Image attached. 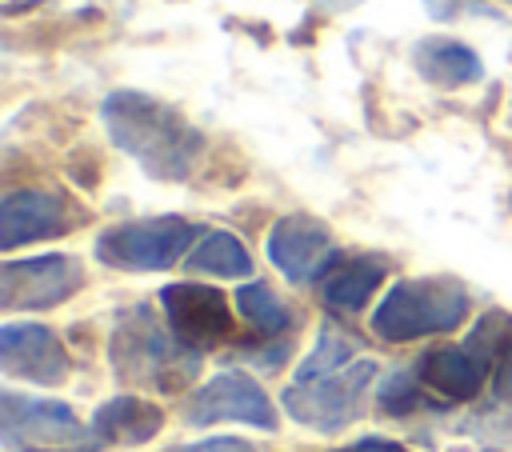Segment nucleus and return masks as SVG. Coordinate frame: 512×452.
<instances>
[{
  "instance_id": "nucleus-22",
  "label": "nucleus",
  "mask_w": 512,
  "mask_h": 452,
  "mask_svg": "<svg viewBox=\"0 0 512 452\" xmlns=\"http://www.w3.org/2000/svg\"><path fill=\"white\" fill-rule=\"evenodd\" d=\"M496 392H500V400H512V352H508V356H504V364H500Z\"/></svg>"
},
{
  "instance_id": "nucleus-4",
  "label": "nucleus",
  "mask_w": 512,
  "mask_h": 452,
  "mask_svg": "<svg viewBox=\"0 0 512 452\" xmlns=\"http://www.w3.org/2000/svg\"><path fill=\"white\" fill-rule=\"evenodd\" d=\"M468 316V292L452 276L400 280L388 288L380 308L372 312V332L380 340H420L436 332H452Z\"/></svg>"
},
{
  "instance_id": "nucleus-19",
  "label": "nucleus",
  "mask_w": 512,
  "mask_h": 452,
  "mask_svg": "<svg viewBox=\"0 0 512 452\" xmlns=\"http://www.w3.org/2000/svg\"><path fill=\"white\" fill-rule=\"evenodd\" d=\"M376 404L384 412H392V416H404V412H416V408H432V400L420 396V372L416 368H392L388 376H380Z\"/></svg>"
},
{
  "instance_id": "nucleus-23",
  "label": "nucleus",
  "mask_w": 512,
  "mask_h": 452,
  "mask_svg": "<svg viewBox=\"0 0 512 452\" xmlns=\"http://www.w3.org/2000/svg\"><path fill=\"white\" fill-rule=\"evenodd\" d=\"M424 4H428V12H432L436 20H448V16L460 12V0H424Z\"/></svg>"
},
{
  "instance_id": "nucleus-5",
  "label": "nucleus",
  "mask_w": 512,
  "mask_h": 452,
  "mask_svg": "<svg viewBox=\"0 0 512 452\" xmlns=\"http://www.w3.org/2000/svg\"><path fill=\"white\" fill-rule=\"evenodd\" d=\"M200 228L184 216H152V220H128L96 236V260L124 272H160L172 268L192 244Z\"/></svg>"
},
{
  "instance_id": "nucleus-10",
  "label": "nucleus",
  "mask_w": 512,
  "mask_h": 452,
  "mask_svg": "<svg viewBox=\"0 0 512 452\" xmlns=\"http://www.w3.org/2000/svg\"><path fill=\"white\" fill-rule=\"evenodd\" d=\"M80 208H72L60 192L20 188L8 192L0 204V248H20L28 240H48L76 228Z\"/></svg>"
},
{
  "instance_id": "nucleus-18",
  "label": "nucleus",
  "mask_w": 512,
  "mask_h": 452,
  "mask_svg": "<svg viewBox=\"0 0 512 452\" xmlns=\"http://www.w3.org/2000/svg\"><path fill=\"white\" fill-rule=\"evenodd\" d=\"M236 308H240V316L260 332V336H280L288 324H292V312L276 300V292L268 288V284H260V280H252V284H244L240 292H236Z\"/></svg>"
},
{
  "instance_id": "nucleus-7",
  "label": "nucleus",
  "mask_w": 512,
  "mask_h": 452,
  "mask_svg": "<svg viewBox=\"0 0 512 452\" xmlns=\"http://www.w3.org/2000/svg\"><path fill=\"white\" fill-rule=\"evenodd\" d=\"M188 424H220V420H240V424H252V428H264L272 432L280 420H276V408L268 400V392L244 376V372H220L212 376L200 392H192L188 400V412H184Z\"/></svg>"
},
{
  "instance_id": "nucleus-20",
  "label": "nucleus",
  "mask_w": 512,
  "mask_h": 452,
  "mask_svg": "<svg viewBox=\"0 0 512 452\" xmlns=\"http://www.w3.org/2000/svg\"><path fill=\"white\" fill-rule=\"evenodd\" d=\"M172 452H252V444L248 440H236V436H212V440L184 444V448H172Z\"/></svg>"
},
{
  "instance_id": "nucleus-17",
  "label": "nucleus",
  "mask_w": 512,
  "mask_h": 452,
  "mask_svg": "<svg viewBox=\"0 0 512 452\" xmlns=\"http://www.w3.org/2000/svg\"><path fill=\"white\" fill-rule=\"evenodd\" d=\"M188 272H204V276H252V256L248 248L232 236V232H208L192 252H188Z\"/></svg>"
},
{
  "instance_id": "nucleus-3",
  "label": "nucleus",
  "mask_w": 512,
  "mask_h": 452,
  "mask_svg": "<svg viewBox=\"0 0 512 452\" xmlns=\"http://www.w3.org/2000/svg\"><path fill=\"white\" fill-rule=\"evenodd\" d=\"M196 364L200 352L188 348L172 328H164L148 304L124 312L112 328V368L128 384L176 392L196 376Z\"/></svg>"
},
{
  "instance_id": "nucleus-16",
  "label": "nucleus",
  "mask_w": 512,
  "mask_h": 452,
  "mask_svg": "<svg viewBox=\"0 0 512 452\" xmlns=\"http://www.w3.org/2000/svg\"><path fill=\"white\" fill-rule=\"evenodd\" d=\"M412 64L424 80L440 84V88H460V84H472L484 76V64L472 48L456 44V40H444V36H428L412 48Z\"/></svg>"
},
{
  "instance_id": "nucleus-12",
  "label": "nucleus",
  "mask_w": 512,
  "mask_h": 452,
  "mask_svg": "<svg viewBox=\"0 0 512 452\" xmlns=\"http://www.w3.org/2000/svg\"><path fill=\"white\" fill-rule=\"evenodd\" d=\"M0 368L12 380L60 384L68 376L64 344L44 324H4L0 328Z\"/></svg>"
},
{
  "instance_id": "nucleus-9",
  "label": "nucleus",
  "mask_w": 512,
  "mask_h": 452,
  "mask_svg": "<svg viewBox=\"0 0 512 452\" xmlns=\"http://www.w3.org/2000/svg\"><path fill=\"white\" fill-rule=\"evenodd\" d=\"M164 320L188 348H216L232 336V312L224 304V292L208 284H168L160 288Z\"/></svg>"
},
{
  "instance_id": "nucleus-21",
  "label": "nucleus",
  "mask_w": 512,
  "mask_h": 452,
  "mask_svg": "<svg viewBox=\"0 0 512 452\" xmlns=\"http://www.w3.org/2000/svg\"><path fill=\"white\" fill-rule=\"evenodd\" d=\"M336 452H404L396 440H380V436H364V440H352V444H344V448H336Z\"/></svg>"
},
{
  "instance_id": "nucleus-25",
  "label": "nucleus",
  "mask_w": 512,
  "mask_h": 452,
  "mask_svg": "<svg viewBox=\"0 0 512 452\" xmlns=\"http://www.w3.org/2000/svg\"><path fill=\"white\" fill-rule=\"evenodd\" d=\"M508 4H512V0H508Z\"/></svg>"
},
{
  "instance_id": "nucleus-2",
  "label": "nucleus",
  "mask_w": 512,
  "mask_h": 452,
  "mask_svg": "<svg viewBox=\"0 0 512 452\" xmlns=\"http://www.w3.org/2000/svg\"><path fill=\"white\" fill-rule=\"evenodd\" d=\"M104 128L120 152H128L148 176L156 180H188L204 136L192 128L172 104L144 96V92H112L100 108Z\"/></svg>"
},
{
  "instance_id": "nucleus-6",
  "label": "nucleus",
  "mask_w": 512,
  "mask_h": 452,
  "mask_svg": "<svg viewBox=\"0 0 512 452\" xmlns=\"http://www.w3.org/2000/svg\"><path fill=\"white\" fill-rule=\"evenodd\" d=\"M84 272L72 256H32V260H8L0 268V308L24 312V308H52L64 304L80 288Z\"/></svg>"
},
{
  "instance_id": "nucleus-15",
  "label": "nucleus",
  "mask_w": 512,
  "mask_h": 452,
  "mask_svg": "<svg viewBox=\"0 0 512 452\" xmlns=\"http://www.w3.org/2000/svg\"><path fill=\"white\" fill-rule=\"evenodd\" d=\"M164 412L140 396H112L104 408H96L92 416V436L96 444H144L160 432Z\"/></svg>"
},
{
  "instance_id": "nucleus-14",
  "label": "nucleus",
  "mask_w": 512,
  "mask_h": 452,
  "mask_svg": "<svg viewBox=\"0 0 512 452\" xmlns=\"http://www.w3.org/2000/svg\"><path fill=\"white\" fill-rule=\"evenodd\" d=\"M384 272H388V264L380 256H336L328 264V272L320 276V296L328 308L356 312L380 288Z\"/></svg>"
},
{
  "instance_id": "nucleus-11",
  "label": "nucleus",
  "mask_w": 512,
  "mask_h": 452,
  "mask_svg": "<svg viewBox=\"0 0 512 452\" xmlns=\"http://www.w3.org/2000/svg\"><path fill=\"white\" fill-rule=\"evenodd\" d=\"M268 260L292 284H308V280L328 272V264L336 260V248H332V236H328V228L320 220H312V216H284L268 232Z\"/></svg>"
},
{
  "instance_id": "nucleus-1",
  "label": "nucleus",
  "mask_w": 512,
  "mask_h": 452,
  "mask_svg": "<svg viewBox=\"0 0 512 452\" xmlns=\"http://www.w3.org/2000/svg\"><path fill=\"white\" fill-rule=\"evenodd\" d=\"M356 344L360 340L332 320L320 324L316 348L300 360L292 384L284 388V408L292 420L316 432H336L360 412L364 392L380 376V368L376 360L356 356Z\"/></svg>"
},
{
  "instance_id": "nucleus-13",
  "label": "nucleus",
  "mask_w": 512,
  "mask_h": 452,
  "mask_svg": "<svg viewBox=\"0 0 512 452\" xmlns=\"http://www.w3.org/2000/svg\"><path fill=\"white\" fill-rule=\"evenodd\" d=\"M416 372L440 396L472 400L480 392V384H484V356L472 344H444V348H428L416 360Z\"/></svg>"
},
{
  "instance_id": "nucleus-24",
  "label": "nucleus",
  "mask_w": 512,
  "mask_h": 452,
  "mask_svg": "<svg viewBox=\"0 0 512 452\" xmlns=\"http://www.w3.org/2000/svg\"><path fill=\"white\" fill-rule=\"evenodd\" d=\"M28 452H44V448H28Z\"/></svg>"
},
{
  "instance_id": "nucleus-8",
  "label": "nucleus",
  "mask_w": 512,
  "mask_h": 452,
  "mask_svg": "<svg viewBox=\"0 0 512 452\" xmlns=\"http://www.w3.org/2000/svg\"><path fill=\"white\" fill-rule=\"evenodd\" d=\"M0 416H4V444L16 448L24 440H40L52 448H100L92 428L84 432V424L56 400H32V396H16L4 392L0 396Z\"/></svg>"
}]
</instances>
